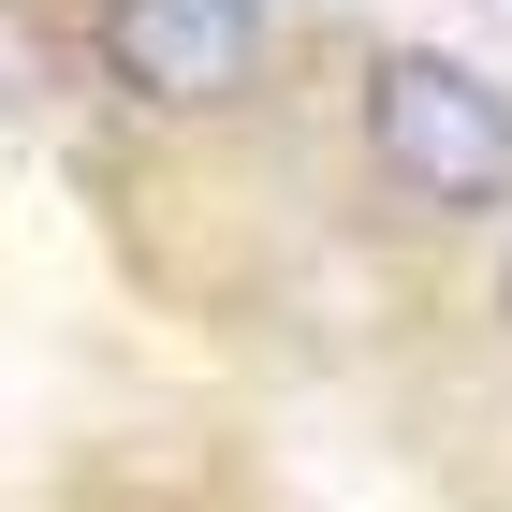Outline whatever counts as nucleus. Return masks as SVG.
Masks as SVG:
<instances>
[{"label":"nucleus","instance_id":"f257e3e1","mask_svg":"<svg viewBox=\"0 0 512 512\" xmlns=\"http://www.w3.org/2000/svg\"><path fill=\"white\" fill-rule=\"evenodd\" d=\"M366 161L439 220H483V205H512V103L469 59L395 44V59H366Z\"/></svg>","mask_w":512,"mask_h":512},{"label":"nucleus","instance_id":"f03ea898","mask_svg":"<svg viewBox=\"0 0 512 512\" xmlns=\"http://www.w3.org/2000/svg\"><path fill=\"white\" fill-rule=\"evenodd\" d=\"M103 74L161 118H220L264 74V0H103Z\"/></svg>","mask_w":512,"mask_h":512},{"label":"nucleus","instance_id":"7ed1b4c3","mask_svg":"<svg viewBox=\"0 0 512 512\" xmlns=\"http://www.w3.org/2000/svg\"><path fill=\"white\" fill-rule=\"evenodd\" d=\"M498 322H512V293H498Z\"/></svg>","mask_w":512,"mask_h":512}]
</instances>
